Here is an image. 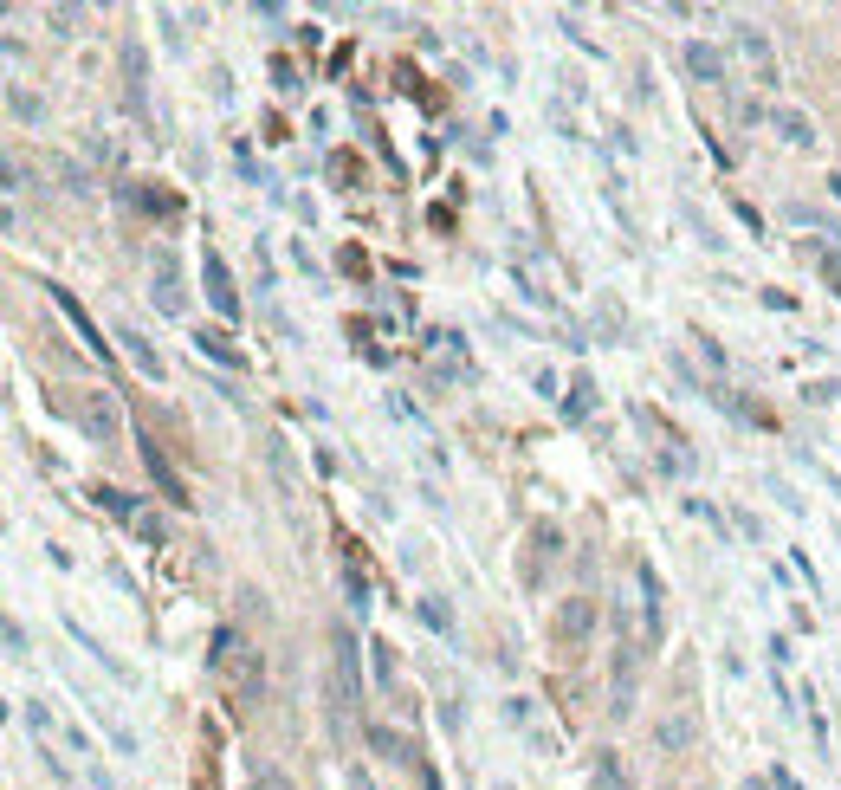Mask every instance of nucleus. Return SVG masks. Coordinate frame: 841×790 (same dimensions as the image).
<instances>
[{"label": "nucleus", "mask_w": 841, "mask_h": 790, "mask_svg": "<svg viewBox=\"0 0 841 790\" xmlns=\"http://www.w3.org/2000/svg\"><path fill=\"white\" fill-rule=\"evenodd\" d=\"M78 428H85V441L110 447V441L123 434V408H117V395H110V389H91L85 402H78Z\"/></svg>", "instance_id": "obj_1"}, {"label": "nucleus", "mask_w": 841, "mask_h": 790, "mask_svg": "<svg viewBox=\"0 0 841 790\" xmlns=\"http://www.w3.org/2000/svg\"><path fill=\"white\" fill-rule=\"evenodd\" d=\"M201 285H208V305L220 311L227 324H240V292H233V272L214 247H201Z\"/></svg>", "instance_id": "obj_2"}, {"label": "nucleus", "mask_w": 841, "mask_h": 790, "mask_svg": "<svg viewBox=\"0 0 841 790\" xmlns=\"http://www.w3.org/2000/svg\"><path fill=\"white\" fill-rule=\"evenodd\" d=\"M732 46L744 52V65H751V78L757 85H783V65H777V52H770V39L757 33V26H732Z\"/></svg>", "instance_id": "obj_3"}, {"label": "nucleus", "mask_w": 841, "mask_h": 790, "mask_svg": "<svg viewBox=\"0 0 841 790\" xmlns=\"http://www.w3.org/2000/svg\"><path fill=\"white\" fill-rule=\"evenodd\" d=\"M596 596H563L557 603V616H550V635H557V642H589V635H596Z\"/></svg>", "instance_id": "obj_4"}, {"label": "nucleus", "mask_w": 841, "mask_h": 790, "mask_svg": "<svg viewBox=\"0 0 841 790\" xmlns=\"http://www.w3.org/2000/svg\"><path fill=\"white\" fill-rule=\"evenodd\" d=\"M136 454H143V467H149V480H156V493L169 499V506H188V480L169 467V454H162L149 434H136Z\"/></svg>", "instance_id": "obj_5"}, {"label": "nucleus", "mask_w": 841, "mask_h": 790, "mask_svg": "<svg viewBox=\"0 0 841 790\" xmlns=\"http://www.w3.org/2000/svg\"><path fill=\"white\" fill-rule=\"evenodd\" d=\"M117 344H123V357H130L136 370L149 376V383H169V363H162V350L149 344V337L136 331V324H117Z\"/></svg>", "instance_id": "obj_6"}, {"label": "nucleus", "mask_w": 841, "mask_h": 790, "mask_svg": "<svg viewBox=\"0 0 841 790\" xmlns=\"http://www.w3.org/2000/svg\"><path fill=\"white\" fill-rule=\"evenodd\" d=\"M764 124L783 136L790 149H816V124H809V111H796V104H770Z\"/></svg>", "instance_id": "obj_7"}, {"label": "nucleus", "mask_w": 841, "mask_h": 790, "mask_svg": "<svg viewBox=\"0 0 841 790\" xmlns=\"http://www.w3.org/2000/svg\"><path fill=\"white\" fill-rule=\"evenodd\" d=\"M46 292H52V305H59V311H65V324H72V331H78V337H85V350H91V357H110V344H104V337H98V324H91V311H85V305H78V298H72V292H65V285H46Z\"/></svg>", "instance_id": "obj_8"}, {"label": "nucleus", "mask_w": 841, "mask_h": 790, "mask_svg": "<svg viewBox=\"0 0 841 790\" xmlns=\"http://www.w3.org/2000/svg\"><path fill=\"white\" fill-rule=\"evenodd\" d=\"M156 311H169V318H182L188 298H182V266H175V253H156Z\"/></svg>", "instance_id": "obj_9"}, {"label": "nucleus", "mask_w": 841, "mask_h": 790, "mask_svg": "<svg viewBox=\"0 0 841 790\" xmlns=\"http://www.w3.org/2000/svg\"><path fill=\"white\" fill-rule=\"evenodd\" d=\"M680 59H686V72H693L699 85H725V52H719V46H706V39H686Z\"/></svg>", "instance_id": "obj_10"}, {"label": "nucleus", "mask_w": 841, "mask_h": 790, "mask_svg": "<svg viewBox=\"0 0 841 790\" xmlns=\"http://www.w3.org/2000/svg\"><path fill=\"white\" fill-rule=\"evenodd\" d=\"M356 661H363V642L337 622V674H343V700H356Z\"/></svg>", "instance_id": "obj_11"}, {"label": "nucleus", "mask_w": 841, "mask_h": 790, "mask_svg": "<svg viewBox=\"0 0 841 790\" xmlns=\"http://www.w3.org/2000/svg\"><path fill=\"white\" fill-rule=\"evenodd\" d=\"M7 117H13V124H39V117H46L39 91H26L20 78H7Z\"/></svg>", "instance_id": "obj_12"}, {"label": "nucleus", "mask_w": 841, "mask_h": 790, "mask_svg": "<svg viewBox=\"0 0 841 790\" xmlns=\"http://www.w3.org/2000/svg\"><path fill=\"white\" fill-rule=\"evenodd\" d=\"M609 713H615V719L634 713V655H628V648L615 655V700H609Z\"/></svg>", "instance_id": "obj_13"}, {"label": "nucleus", "mask_w": 841, "mask_h": 790, "mask_svg": "<svg viewBox=\"0 0 841 790\" xmlns=\"http://www.w3.org/2000/svg\"><path fill=\"white\" fill-rule=\"evenodd\" d=\"M369 745H376V758H382V765H421V758L408 752V739H395L389 726H369Z\"/></svg>", "instance_id": "obj_14"}, {"label": "nucleus", "mask_w": 841, "mask_h": 790, "mask_svg": "<svg viewBox=\"0 0 841 790\" xmlns=\"http://www.w3.org/2000/svg\"><path fill=\"white\" fill-rule=\"evenodd\" d=\"M693 719H660V726H654V745H660V752H686V745H693Z\"/></svg>", "instance_id": "obj_15"}, {"label": "nucleus", "mask_w": 841, "mask_h": 790, "mask_svg": "<svg viewBox=\"0 0 841 790\" xmlns=\"http://www.w3.org/2000/svg\"><path fill=\"white\" fill-rule=\"evenodd\" d=\"M91 499H98L104 512H117V519H143V499H130V493H117V486H91Z\"/></svg>", "instance_id": "obj_16"}, {"label": "nucleus", "mask_w": 841, "mask_h": 790, "mask_svg": "<svg viewBox=\"0 0 841 790\" xmlns=\"http://www.w3.org/2000/svg\"><path fill=\"white\" fill-rule=\"evenodd\" d=\"M589 408H596V383H589V376H576L570 395H563V421H589Z\"/></svg>", "instance_id": "obj_17"}, {"label": "nucleus", "mask_w": 841, "mask_h": 790, "mask_svg": "<svg viewBox=\"0 0 841 790\" xmlns=\"http://www.w3.org/2000/svg\"><path fill=\"white\" fill-rule=\"evenodd\" d=\"M188 337H195V344L208 350L214 363H227V370H240V350H233V344H227V337H220V331H188Z\"/></svg>", "instance_id": "obj_18"}, {"label": "nucleus", "mask_w": 841, "mask_h": 790, "mask_svg": "<svg viewBox=\"0 0 841 790\" xmlns=\"http://www.w3.org/2000/svg\"><path fill=\"white\" fill-rule=\"evenodd\" d=\"M421 622H427L434 635H447V642H453V603H440V596H421Z\"/></svg>", "instance_id": "obj_19"}, {"label": "nucleus", "mask_w": 841, "mask_h": 790, "mask_svg": "<svg viewBox=\"0 0 841 790\" xmlns=\"http://www.w3.org/2000/svg\"><path fill=\"white\" fill-rule=\"evenodd\" d=\"M596 790H628V771H622V758H615V752L596 758Z\"/></svg>", "instance_id": "obj_20"}, {"label": "nucleus", "mask_w": 841, "mask_h": 790, "mask_svg": "<svg viewBox=\"0 0 841 790\" xmlns=\"http://www.w3.org/2000/svg\"><path fill=\"white\" fill-rule=\"evenodd\" d=\"M557 26H563V33H570V39H576V46H583V52H589V59H596V65H602V59H609V52H602V46H596V39H589V33H583V20H576V13H557Z\"/></svg>", "instance_id": "obj_21"}, {"label": "nucleus", "mask_w": 841, "mask_h": 790, "mask_svg": "<svg viewBox=\"0 0 841 790\" xmlns=\"http://www.w3.org/2000/svg\"><path fill=\"white\" fill-rule=\"evenodd\" d=\"M369 667H376V687H389V680H395V648L389 642H369Z\"/></svg>", "instance_id": "obj_22"}, {"label": "nucleus", "mask_w": 841, "mask_h": 790, "mask_svg": "<svg viewBox=\"0 0 841 790\" xmlns=\"http://www.w3.org/2000/svg\"><path fill=\"white\" fill-rule=\"evenodd\" d=\"M660 473H693V454H686V447H660Z\"/></svg>", "instance_id": "obj_23"}, {"label": "nucleus", "mask_w": 841, "mask_h": 790, "mask_svg": "<svg viewBox=\"0 0 841 790\" xmlns=\"http://www.w3.org/2000/svg\"><path fill=\"white\" fill-rule=\"evenodd\" d=\"M790 221H796V227H816V234H835V221H829V214H809L803 201H796V208H790Z\"/></svg>", "instance_id": "obj_24"}, {"label": "nucleus", "mask_w": 841, "mask_h": 790, "mask_svg": "<svg viewBox=\"0 0 841 790\" xmlns=\"http://www.w3.org/2000/svg\"><path fill=\"white\" fill-rule=\"evenodd\" d=\"M343 590H350V609H369V583H363V570H343Z\"/></svg>", "instance_id": "obj_25"}, {"label": "nucleus", "mask_w": 841, "mask_h": 790, "mask_svg": "<svg viewBox=\"0 0 841 790\" xmlns=\"http://www.w3.org/2000/svg\"><path fill=\"white\" fill-rule=\"evenodd\" d=\"M26 726H33V732H59V719H52L39 700H26Z\"/></svg>", "instance_id": "obj_26"}, {"label": "nucleus", "mask_w": 841, "mask_h": 790, "mask_svg": "<svg viewBox=\"0 0 841 790\" xmlns=\"http://www.w3.org/2000/svg\"><path fill=\"white\" fill-rule=\"evenodd\" d=\"M686 512H693V519H706L712 531H725V519H719V506H706V499H686Z\"/></svg>", "instance_id": "obj_27"}, {"label": "nucleus", "mask_w": 841, "mask_h": 790, "mask_svg": "<svg viewBox=\"0 0 841 790\" xmlns=\"http://www.w3.org/2000/svg\"><path fill=\"white\" fill-rule=\"evenodd\" d=\"M415 778H421V790H440V778H434V765H415Z\"/></svg>", "instance_id": "obj_28"}, {"label": "nucleus", "mask_w": 841, "mask_h": 790, "mask_svg": "<svg viewBox=\"0 0 841 790\" xmlns=\"http://www.w3.org/2000/svg\"><path fill=\"white\" fill-rule=\"evenodd\" d=\"M499 790H512V784H499Z\"/></svg>", "instance_id": "obj_29"}]
</instances>
